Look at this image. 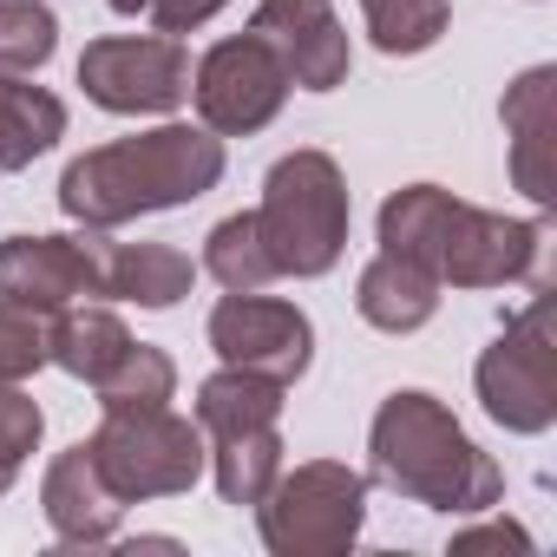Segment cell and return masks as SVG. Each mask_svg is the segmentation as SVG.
Segmentation results:
<instances>
[{"label": "cell", "mask_w": 557, "mask_h": 557, "mask_svg": "<svg viewBox=\"0 0 557 557\" xmlns=\"http://www.w3.org/2000/svg\"><path fill=\"white\" fill-rule=\"evenodd\" d=\"M223 164L230 158H223V138L216 132L184 125V119H164L151 132H132V138H112V145L79 151L60 171V210L79 230H119L132 216L197 203L203 190L223 184Z\"/></svg>", "instance_id": "1"}, {"label": "cell", "mask_w": 557, "mask_h": 557, "mask_svg": "<svg viewBox=\"0 0 557 557\" xmlns=\"http://www.w3.org/2000/svg\"><path fill=\"white\" fill-rule=\"evenodd\" d=\"M368 472L407 505H426L446 518H479L505 498V466L426 387H400L381 400L368 426Z\"/></svg>", "instance_id": "2"}, {"label": "cell", "mask_w": 557, "mask_h": 557, "mask_svg": "<svg viewBox=\"0 0 557 557\" xmlns=\"http://www.w3.org/2000/svg\"><path fill=\"white\" fill-rule=\"evenodd\" d=\"M348 223H355L348 177L329 151L302 145V151H283L269 164L256 230H262V249H269L275 275H302V283L329 275L348 256Z\"/></svg>", "instance_id": "3"}, {"label": "cell", "mask_w": 557, "mask_h": 557, "mask_svg": "<svg viewBox=\"0 0 557 557\" xmlns=\"http://www.w3.org/2000/svg\"><path fill=\"white\" fill-rule=\"evenodd\" d=\"M283 394L289 387L243 374V368H216L197 381L190 420L203 426L210 479L223 505H256L283 472Z\"/></svg>", "instance_id": "4"}, {"label": "cell", "mask_w": 557, "mask_h": 557, "mask_svg": "<svg viewBox=\"0 0 557 557\" xmlns=\"http://www.w3.org/2000/svg\"><path fill=\"white\" fill-rule=\"evenodd\" d=\"M262 550L275 557H342L361 544L368 524V479L342 459H302L296 472L283 466L275 485L249 505Z\"/></svg>", "instance_id": "5"}, {"label": "cell", "mask_w": 557, "mask_h": 557, "mask_svg": "<svg viewBox=\"0 0 557 557\" xmlns=\"http://www.w3.org/2000/svg\"><path fill=\"white\" fill-rule=\"evenodd\" d=\"M92 466L106 472V485L125 505L145 498H184L203 472H210V446L203 426L177 407H112L99 420V433L86 440Z\"/></svg>", "instance_id": "6"}, {"label": "cell", "mask_w": 557, "mask_h": 557, "mask_svg": "<svg viewBox=\"0 0 557 557\" xmlns=\"http://www.w3.org/2000/svg\"><path fill=\"white\" fill-rule=\"evenodd\" d=\"M472 387H479V407L518 433V440H537L557 426V335H550V302L544 289L498 329V342L479 355L472 368Z\"/></svg>", "instance_id": "7"}, {"label": "cell", "mask_w": 557, "mask_h": 557, "mask_svg": "<svg viewBox=\"0 0 557 557\" xmlns=\"http://www.w3.org/2000/svg\"><path fill=\"white\" fill-rule=\"evenodd\" d=\"M79 86L112 119H171L190 99V53L177 34H106L79 53Z\"/></svg>", "instance_id": "8"}, {"label": "cell", "mask_w": 557, "mask_h": 557, "mask_svg": "<svg viewBox=\"0 0 557 557\" xmlns=\"http://www.w3.org/2000/svg\"><path fill=\"white\" fill-rule=\"evenodd\" d=\"M289 73L256 34H230L216 47H203V60L190 66V106L197 125L216 138H256L283 119L289 106Z\"/></svg>", "instance_id": "9"}, {"label": "cell", "mask_w": 557, "mask_h": 557, "mask_svg": "<svg viewBox=\"0 0 557 557\" xmlns=\"http://www.w3.org/2000/svg\"><path fill=\"white\" fill-rule=\"evenodd\" d=\"M203 335H210V348H216L223 368L262 374V381H275V387H296V381L309 374V361H315V322H309L296 302L262 296V289H243V296L230 289V296L210 309Z\"/></svg>", "instance_id": "10"}, {"label": "cell", "mask_w": 557, "mask_h": 557, "mask_svg": "<svg viewBox=\"0 0 557 557\" xmlns=\"http://www.w3.org/2000/svg\"><path fill=\"white\" fill-rule=\"evenodd\" d=\"M544 216H505V210H479L459 197L453 223H446V243H440V283L453 289H511V283H531L544 289Z\"/></svg>", "instance_id": "11"}, {"label": "cell", "mask_w": 557, "mask_h": 557, "mask_svg": "<svg viewBox=\"0 0 557 557\" xmlns=\"http://www.w3.org/2000/svg\"><path fill=\"white\" fill-rule=\"evenodd\" d=\"M106 230H73V236H0V296L21 309H66L106 289Z\"/></svg>", "instance_id": "12"}, {"label": "cell", "mask_w": 557, "mask_h": 557, "mask_svg": "<svg viewBox=\"0 0 557 557\" xmlns=\"http://www.w3.org/2000/svg\"><path fill=\"white\" fill-rule=\"evenodd\" d=\"M249 34L283 60L289 86H302V92L348 86L355 47H348V27L335 14V0H256Z\"/></svg>", "instance_id": "13"}, {"label": "cell", "mask_w": 557, "mask_h": 557, "mask_svg": "<svg viewBox=\"0 0 557 557\" xmlns=\"http://www.w3.org/2000/svg\"><path fill=\"white\" fill-rule=\"evenodd\" d=\"M505 138H511V184L550 210L557 203V171H550V132H557V66H524L505 86Z\"/></svg>", "instance_id": "14"}, {"label": "cell", "mask_w": 557, "mask_h": 557, "mask_svg": "<svg viewBox=\"0 0 557 557\" xmlns=\"http://www.w3.org/2000/svg\"><path fill=\"white\" fill-rule=\"evenodd\" d=\"M40 511H47V524H53V537L60 544H112L119 537V518H125V498L106 485V472L92 466V453H86V440L79 446H66L53 466H47V479H40Z\"/></svg>", "instance_id": "15"}, {"label": "cell", "mask_w": 557, "mask_h": 557, "mask_svg": "<svg viewBox=\"0 0 557 557\" xmlns=\"http://www.w3.org/2000/svg\"><path fill=\"white\" fill-rule=\"evenodd\" d=\"M440 289H446V283H440L426 262H407V256L381 249V256L355 275V309H361V322L381 329V335H420V329L440 315Z\"/></svg>", "instance_id": "16"}, {"label": "cell", "mask_w": 557, "mask_h": 557, "mask_svg": "<svg viewBox=\"0 0 557 557\" xmlns=\"http://www.w3.org/2000/svg\"><path fill=\"white\" fill-rule=\"evenodd\" d=\"M190 289H197V262L177 243H106V289L99 296L164 315Z\"/></svg>", "instance_id": "17"}, {"label": "cell", "mask_w": 557, "mask_h": 557, "mask_svg": "<svg viewBox=\"0 0 557 557\" xmlns=\"http://www.w3.org/2000/svg\"><path fill=\"white\" fill-rule=\"evenodd\" d=\"M125 348H132V329H125L119 309H106V302H66V309L47 315V361L66 368V374L86 381V387L106 381Z\"/></svg>", "instance_id": "18"}, {"label": "cell", "mask_w": 557, "mask_h": 557, "mask_svg": "<svg viewBox=\"0 0 557 557\" xmlns=\"http://www.w3.org/2000/svg\"><path fill=\"white\" fill-rule=\"evenodd\" d=\"M66 138V99L34 86V73H0V177L27 171Z\"/></svg>", "instance_id": "19"}, {"label": "cell", "mask_w": 557, "mask_h": 557, "mask_svg": "<svg viewBox=\"0 0 557 557\" xmlns=\"http://www.w3.org/2000/svg\"><path fill=\"white\" fill-rule=\"evenodd\" d=\"M459 197L446 184H407L381 203V249L407 256V262H426L440 275V243H446V223H453Z\"/></svg>", "instance_id": "20"}, {"label": "cell", "mask_w": 557, "mask_h": 557, "mask_svg": "<svg viewBox=\"0 0 557 557\" xmlns=\"http://www.w3.org/2000/svg\"><path fill=\"white\" fill-rule=\"evenodd\" d=\"M203 269L216 275L223 289H269V283H283L275 275V262H269V249H262V230H256V210H236V216H223V223H210V236H203Z\"/></svg>", "instance_id": "21"}, {"label": "cell", "mask_w": 557, "mask_h": 557, "mask_svg": "<svg viewBox=\"0 0 557 557\" xmlns=\"http://www.w3.org/2000/svg\"><path fill=\"white\" fill-rule=\"evenodd\" d=\"M361 21L387 60H413V53L440 47V34L453 27V8L446 0H361Z\"/></svg>", "instance_id": "22"}, {"label": "cell", "mask_w": 557, "mask_h": 557, "mask_svg": "<svg viewBox=\"0 0 557 557\" xmlns=\"http://www.w3.org/2000/svg\"><path fill=\"white\" fill-rule=\"evenodd\" d=\"M92 394H99V413H112V407H171L177 400V361L151 342H132L112 361V374L92 381Z\"/></svg>", "instance_id": "23"}, {"label": "cell", "mask_w": 557, "mask_h": 557, "mask_svg": "<svg viewBox=\"0 0 557 557\" xmlns=\"http://www.w3.org/2000/svg\"><path fill=\"white\" fill-rule=\"evenodd\" d=\"M60 53V14L47 0H0V73H40Z\"/></svg>", "instance_id": "24"}, {"label": "cell", "mask_w": 557, "mask_h": 557, "mask_svg": "<svg viewBox=\"0 0 557 557\" xmlns=\"http://www.w3.org/2000/svg\"><path fill=\"white\" fill-rule=\"evenodd\" d=\"M40 433H47V413L27 387H0V498L14 492V479L27 472V459L40 453Z\"/></svg>", "instance_id": "25"}, {"label": "cell", "mask_w": 557, "mask_h": 557, "mask_svg": "<svg viewBox=\"0 0 557 557\" xmlns=\"http://www.w3.org/2000/svg\"><path fill=\"white\" fill-rule=\"evenodd\" d=\"M47 368V315L0 296V387H27Z\"/></svg>", "instance_id": "26"}, {"label": "cell", "mask_w": 557, "mask_h": 557, "mask_svg": "<svg viewBox=\"0 0 557 557\" xmlns=\"http://www.w3.org/2000/svg\"><path fill=\"white\" fill-rule=\"evenodd\" d=\"M106 8L125 14V21H151V34H197L230 8V0H106Z\"/></svg>", "instance_id": "27"}, {"label": "cell", "mask_w": 557, "mask_h": 557, "mask_svg": "<svg viewBox=\"0 0 557 557\" xmlns=\"http://www.w3.org/2000/svg\"><path fill=\"white\" fill-rule=\"evenodd\" d=\"M453 550H459V557H466V550H531V531L511 524V518H485V524H472V531H453Z\"/></svg>", "instance_id": "28"}]
</instances>
